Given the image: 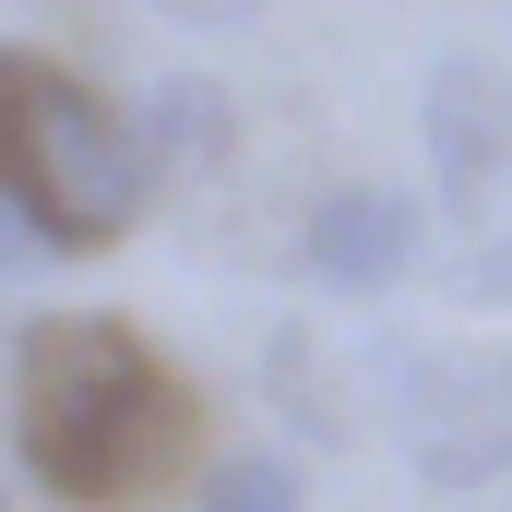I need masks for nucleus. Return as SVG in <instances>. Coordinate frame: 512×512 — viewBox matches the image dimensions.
Masks as SVG:
<instances>
[{"instance_id":"20e7f679","label":"nucleus","mask_w":512,"mask_h":512,"mask_svg":"<svg viewBox=\"0 0 512 512\" xmlns=\"http://www.w3.org/2000/svg\"><path fill=\"white\" fill-rule=\"evenodd\" d=\"M417 131H429V191H441L465 227H489V215L512 203V60L453 48V60L429 72Z\"/></svg>"},{"instance_id":"9d476101","label":"nucleus","mask_w":512,"mask_h":512,"mask_svg":"<svg viewBox=\"0 0 512 512\" xmlns=\"http://www.w3.org/2000/svg\"><path fill=\"white\" fill-rule=\"evenodd\" d=\"M36 84H48V60H36V48H0V167H12V143H24V108H36Z\"/></svg>"},{"instance_id":"7ed1b4c3","label":"nucleus","mask_w":512,"mask_h":512,"mask_svg":"<svg viewBox=\"0 0 512 512\" xmlns=\"http://www.w3.org/2000/svg\"><path fill=\"white\" fill-rule=\"evenodd\" d=\"M393 417H405V465L429 489L512 477V346H441V358H417V382L393 393Z\"/></svg>"},{"instance_id":"0eeeda50","label":"nucleus","mask_w":512,"mask_h":512,"mask_svg":"<svg viewBox=\"0 0 512 512\" xmlns=\"http://www.w3.org/2000/svg\"><path fill=\"white\" fill-rule=\"evenodd\" d=\"M191 512H310V489H298L286 453H227V465L191 477Z\"/></svg>"},{"instance_id":"39448f33","label":"nucleus","mask_w":512,"mask_h":512,"mask_svg":"<svg viewBox=\"0 0 512 512\" xmlns=\"http://www.w3.org/2000/svg\"><path fill=\"white\" fill-rule=\"evenodd\" d=\"M298 262H310V286H334V298H393V286L417 274V191H393V179L322 191L310 227H298Z\"/></svg>"},{"instance_id":"9b49d317","label":"nucleus","mask_w":512,"mask_h":512,"mask_svg":"<svg viewBox=\"0 0 512 512\" xmlns=\"http://www.w3.org/2000/svg\"><path fill=\"white\" fill-rule=\"evenodd\" d=\"M167 12H203V24H239L251 0H167Z\"/></svg>"},{"instance_id":"f03ea898","label":"nucleus","mask_w":512,"mask_h":512,"mask_svg":"<svg viewBox=\"0 0 512 512\" xmlns=\"http://www.w3.org/2000/svg\"><path fill=\"white\" fill-rule=\"evenodd\" d=\"M0 179L48 215V239H60V251H108V239L143 227V203H155V179H167V167L143 155L131 108H108V96H96V84H72V72H48Z\"/></svg>"},{"instance_id":"1a4fd4ad","label":"nucleus","mask_w":512,"mask_h":512,"mask_svg":"<svg viewBox=\"0 0 512 512\" xmlns=\"http://www.w3.org/2000/svg\"><path fill=\"white\" fill-rule=\"evenodd\" d=\"M465 298L477 310H512V227H477L465 239Z\"/></svg>"},{"instance_id":"6e6552de","label":"nucleus","mask_w":512,"mask_h":512,"mask_svg":"<svg viewBox=\"0 0 512 512\" xmlns=\"http://www.w3.org/2000/svg\"><path fill=\"white\" fill-rule=\"evenodd\" d=\"M36 262H60V239H48V215H36V203L0 179V286H24Z\"/></svg>"},{"instance_id":"f257e3e1","label":"nucleus","mask_w":512,"mask_h":512,"mask_svg":"<svg viewBox=\"0 0 512 512\" xmlns=\"http://www.w3.org/2000/svg\"><path fill=\"white\" fill-rule=\"evenodd\" d=\"M12 441L60 501H120L191 453V382L108 310H36L12 334Z\"/></svg>"},{"instance_id":"423d86ee","label":"nucleus","mask_w":512,"mask_h":512,"mask_svg":"<svg viewBox=\"0 0 512 512\" xmlns=\"http://www.w3.org/2000/svg\"><path fill=\"white\" fill-rule=\"evenodd\" d=\"M131 131H143L155 167H215V155H227V96H215L203 72H167V84H143Z\"/></svg>"}]
</instances>
